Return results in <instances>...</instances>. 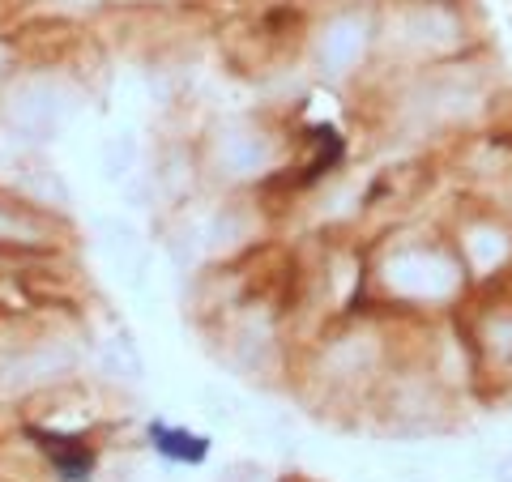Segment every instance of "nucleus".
<instances>
[{
  "label": "nucleus",
  "mask_w": 512,
  "mask_h": 482,
  "mask_svg": "<svg viewBox=\"0 0 512 482\" xmlns=\"http://www.w3.org/2000/svg\"><path fill=\"white\" fill-rule=\"evenodd\" d=\"M30 436H35V440L43 444V453L60 465V474H64V478H82V474L90 470L94 453H90L86 444H77V440H60V436H43V431H30Z\"/></svg>",
  "instance_id": "1"
},
{
  "label": "nucleus",
  "mask_w": 512,
  "mask_h": 482,
  "mask_svg": "<svg viewBox=\"0 0 512 482\" xmlns=\"http://www.w3.org/2000/svg\"><path fill=\"white\" fill-rule=\"evenodd\" d=\"M154 440L163 453L171 457H184V461H201L205 457V440L197 436H180V431H167V427H154Z\"/></svg>",
  "instance_id": "2"
}]
</instances>
